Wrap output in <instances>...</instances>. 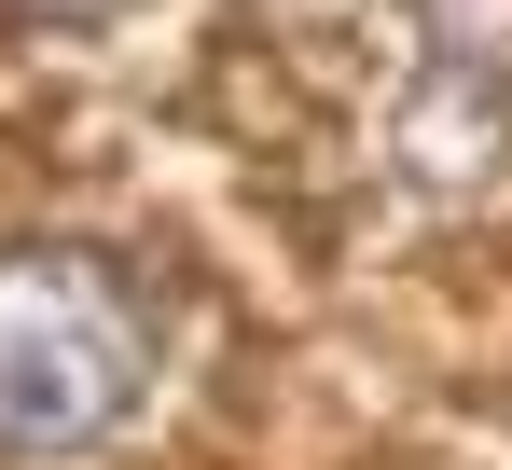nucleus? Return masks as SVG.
<instances>
[{
    "instance_id": "nucleus-1",
    "label": "nucleus",
    "mask_w": 512,
    "mask_h": 470,
    "mask_svg": "<svg viewBox=\"0 0 512 470\" xmlns=\"http://www.w3.org/2000/svg\"><path fill=\"white\" fill-rule=\"evenodd\" d=\"M153 388V305L111 249H0V457H70Z\"/></svg>"
},
{
    "instance_id": "nucleus-2",
    "label": "nucleus",
    "mask_w": 512,
    "mask_h": 470,
    "mask_svg": "<svg viewBox=\"0 0 512 470\" xmlns=\"http://www.w3.org/2000/svg\"><path fill=\"white\" fill-rule=\"evenodd\" d=\"M14 14H111V0H14Z\"/></svg>"
}]
</instances>
